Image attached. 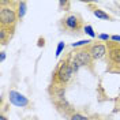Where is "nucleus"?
<instances>
[{
    "label": "nucleus",
    "mask_w": 120,
    "mask_h": 120,
    "mask_svg": "<svg viewBox=\"0 0 120 120\" xmlns=\"http://www.w3.org/2000/svg\"><path fill=\"white\" fill-rule=\"evenodd\" d=\"M74 70H72V66H71V57L68 55L64 60L60 61V64L57 66L56 71L53 72V82L59 86H63V85H67L71 78L74 76Z\"/></svg>",
    "instance_id": "1"
},
{
    "label": "nucleus",
    "mask_w": 120,
    "mask_h": 120,
    "mask_svg": "<svg viewBox=\"0 0 120 120\" xmlns=\"http://www.w3.org/2000/svg\"><path fill=\"white\" fill-rule=\"evenodd\" d=\"M16 19H18V14H16L15 8L11 7V3L1 1V7H0V27L12 33L14 26L16 23Z\"/></svg>",
    "instance_id": "2"
},
{
    "label": "nucleus",
    "mask_w": 120,
    "mask_h": 120,
    "mask_svg": "<svg viewBox=\"0 0 120 120\" xmlns=\"http://www.w3.org/2000/svg\"><path fill=\"white\" fill-rule=\"evenodd\" d=\"M70 57H71V66H72L74 72H78V70L81 67H89L94 61L89 52V46H85V48H81V49L72 52L70 55Z\"/></svg>",
    "instance_id": "3"
},
{
    "label": "nucleus",
    "mask_w": 120,
    "mask_h": 120,
    "mask_svg": "<svg viewBox=\"0 0 120 120\" xmlns=\"http://www.w3.org/2000/svg\"><path fill=\"white\" fill-rule=\"evenodd\" d=\"M63 26L67 30H71V31H75V33H78L82 27H85L82 22V18L76 14H71L68 16H66L63 19Z\"/></svg>",
    "instance_id": "4"
},
{
    "label": "nucleus",
    "mask_w": 120,
    "mask_h": 120,
    "mask_svg": "<svg viewBox=\"0 0 120 120\" xmlns=\"http://www.w3.org/2000/svg\"><path fill=\"white\" fill-rule=\"evenodd\" d=\"M8 100L10 102L18 108H26L30 105V101L27 97H25L23 94H21L19 91H15V90H10L8 91Z\"/></svg>",
    "instance_id": "5"
},
{
    "label": "nucleus",
    "mask_w": 120,
    "mask_h": 120,
    "mask_svg": "<svg viewBox=\"0 0 120 120\" xmlns=\"http://www.w3.org/2000/svg\"><path fill=\"white\" fill-rule=\"evenodd\" d=\"M89 52L93 60H101L108 55V46L104 44H100V42H96V44L89 45Z\"/></svg>",
    "instance_id": "6"
},
{
    "label": "nucleus",
    "mask_w": 120,
    "mask_h": 120,
    "mask_svg": "<svg viewBox=\"0 0 120 120\" xmlns=\"http://www.w3.org/2000/svg\"><path fill=\"white\" fill-rule=\"evenodd\" d=\"M108 60L111 66H116L117 70L120 68V45L109 44L108 46Z\"/></svg>",
    "instance_id": "7"
},
{
    "label": "nucleus",
    "mask_w": 120,
    "mask_h": 120,
    "mask_svg": "<svg viewBox=\"0 0 120 120\" xmlns=\"http://www.w3.org/2000/svg\"><path fill=\"white\" fill-rule=\"evenodd\" d=\"M91 12L96 15L98 19H102V21H112V16H111L109 14H106L105 11L100 10V8H93V10H91Z\"/></svg>",
    "instance_id": "8"
},
{
    "label": "nucleus",
    "mask_w": 120,
    "mask_h": 120,
    "mask_svg": "<svg viewBox=\"0 0 120 120\" xmlns=\"http://www.w3.org/2000/svg\"><path fill=\"white\" fill-rule=\"evenodd\" d=\"M27 10V3L26 1H19L18 7H16V14H18V19H23V16L26 14Z\"/></svg>",
    "instance_id": "9"
},
{
    "label": "nucleus",
    "mask_w": 120,
    "mask_h": 120,
    "mask_svg": "<svg viewBox=\"0 0 120 120\" xmlns=\"http://www.w3.org/2000/svg\"><path fill=\"white\" fill-rule=\"evenodd\" d=\"M70 120H90L87 116H85L79 112H72L70 115Z\"/></svg>",
    "instance_id": "10"
},
{
    "label": "nucleus",
    "mask_w": 120,
    "mask_h": 120,
    "mask_svg": "<svg viewBox=\"0 0 120 120\" xmlns=\"http://www.w3.org/2000/svg\"><path fill=\"white\" fill-rule=\"evenodd\" d=\"M83 31H85L89 37H91V38H96V37H97V34L94 33V29H93V26H91V25H85Z\"/></svg>",
    "instance_id": "11"
},
{
    "label": "nucleus",
    "mask_w": 120,
    "mask_h": 120,
    "mask_svg": "<svg viewBox=\"0 0 120 120\" xmlns=\"http://www.w3.org/2000/svg\"><path fill=\"white\" fill-rule=\"evenodd\" d=\"M90 40H79V41H76V42H74V44H71V46L72 48H81V46H89L90 45Z\"/></svg>",
    "instance_id": "12"
},
{
    "label": "nucleus",
    "mask_w": 120,
    "mask_h": 120,
    "mask_svg": "<svg viewBox=\"0 0 120 120\" xmlns=\"http://www.w3.org/2000/svg\"><path fill=\"white\" fill-rule=\"evenodd\" d=\"M64 48H66V44L63 42V41H60L59 44H57V48H56V57H59L61 52L64 51Z\"/></svg>",
    "instance_id": "13"
},
{
    "label": "nucleus",
    "mask_w": 120,
    "mask_h": 120,
    "mask_svg": "<svg viewBox=\"0 0 120 120\" xmlns=\"http://www.w3.org/2000/svg\"><path fill=\"white\" fill-rule=\"evenodd\" d=\"M97 38H98V40H101V41H106V42H108V41L111 40V36H109V34H105V33H102V34H98Z\"/></svg>",
    "instance_id": "14"
},
{
    "label": "nucleus",
    "mask_w": 120,
    "mask_h": 120,
    "mask_svg": "<svg viewBox=\"0 0 120 120\" xmlns=\"http://www.w3.org/2000/svg\"><path fill=\"white\" fill-rule=\"evenodd\" d=\"M111 40L119 44V42H120V36H117V34H113V36H111Z\"/></svg>",
    "instance_id": "15"
},
{
    "label": "nucleus",
    "mask_w": 120,
    "mask_h": 120,
    "mask_svg": "<svg viewBox=\"0 0 120 120\" xmlns=\"http://www.w3.org/2000/svg\"><path fill=\"white\" fill-rule=\"evenodd\" d=\"M0 60H1V61L6 60V52H1V55H0Z\"/></svg>",
    "instance_id": "16"
},
{
    "label": "nucleus",
    "mask_w": 120,
    "mask_h": 120,
    "mask_svg": "<svg viewBox=\"0 0 120 120\" xmlns=\"http://www.w3.org/2000/svg\"><path fill=\"white\" fill-rule=\"evenodd\" d=\"M0 120H7V117L4 115H0Z\"/></svg>",
    "instance_id": "17"
}]
</instances>
